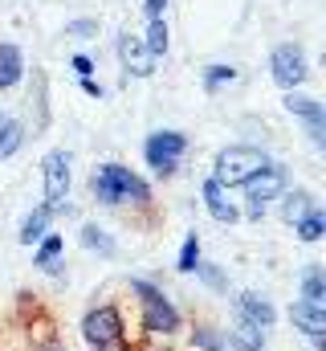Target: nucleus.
<instances>
[{
    "instance_id": "obj_13",
    "label": "nucleus",
    "mask_w": 326,
    "mask_h": 351,
    "mask_svg": "<svg viewBox=\"0 0 326 351\" xmlns=\"http://www.w3.org/2000/svg\"><path fill=\"white\" fill-rule=\"evenodd\" d=\"M225 348L233 351H265V331L249 319H237L233 331H225Z\"/></svg>"
},
{
    "instance_id": "obj_11",
    "label": "nucleus",
    "mask_w": 326,
    "mask_h": 351,
    "mask_svg": "<svg viewBox=\"0 0 326 351\" xmlns=\"http://www.w3.org/2000/svg\"><path fill=\"white\" fill-rule=\"evenodd\" d=\"M237 319H249V323H257L261 331H269V327L277 323V311H273V302H269V298H261V294L244 290V294H237Z\"/></svg>"
},
{
    "instance_id": "obj_12",
    "label": "nucleus",
    "mask_w": 326,
    "mask_h": 351,
    "mask_svg": "<svg viewBox=\"0 0 326 351\" xmlns=\"http://www.w3.org/2000/svg\"><path fill=\"white\" fill-rule=\"evenodd\" d=\"M290 323L302 331V335H310V339H326V306H310V302H294L290 306Z\"/></svg>"
},
{
    "instance_id": "obj_25",
    "label": "nucleus",
    "mask_w": 326,
    "mask_h": 351,
    "mask_svg": "<svg viewBox=\"0 0 326 351\" xmlns=\"http://www.w3.org/2000/svg\"><path fill=\"white\" fill-rule=\"evenodd\" d=\"M196 265H200V237L192 233V237L184 241V250H179V262H175V269H179V274H192Z\"/></svg>"
},
{
    "instance_id": "obj_17",
    "label": "nucleus",
    "mask_w": 326,
    "mask_h": 351,
    "mask_svg": "<svg viewBox=\"0 0 326 351\" xmlns=\"http://www.w3.org/2000/svg\"><path fill=\"white\" fill-rule=\"evenodd\" d=\"M302 302H310V306H326V274H323V265H306V274H302Z\"/></svg>"
},
{
    "instance_id": "obj_29",
    "label": "nucleus",
    "mask_w": 326,
    "mask_h": 351,
    "mask_svg": "<svg viewBox=\"0 0 326 351\" xmlns=\"http://www.w3.org/2000/svg\"><path fill=\"white\" fill-rule=\"evenodd\" d=\"M70 66H74V70H78L82 78H90V74H94V66H90V58H86V53H78V58H74V62H70Z\"/></svg>"
},
{
    "instance_id": "obj_1",
    "label": "nucleus",
    "mask_w": 326,
    "mask_h": 351,
    "mask_svg": "<svg viewBox=\"0 0 326 351\" xmlns=\"http://www.w3.org/2000/svg\"><path fill=\"white\" fill-rule=\"evenodd\" d=\"M90 192L102 204H151V188L123 164H102L90 176Z\"/></svg>"
},
{
    "instance_id": "obj_15",
    "label": "nucleus",
    "mask_w": 326,
    "mask_h": 351,
    "mask_svg": "<svg viewBox=\"0 0 326 351\" xmlns=\"http://www.w3.org/2000/svg\"><path fill=\"white\" fill-rule=\"evenodd\" d=\"M62 254H66V241L58 233H45L41 245H37V254H33V265L45 269V274H58L62 269Z\"/></svg>"
},
{
    "instance_id": "obj_10",
    "label": "nucleus",
    "mask_w": 326,
    "mask_h": 351,
    "mask_svg": "<svg viewBox=\"0 0 326 351\" xmlns=\"http://www.w3.org/2000/svg\"><path fill=\"white\" fill-rule=\"evenodd\" d=\"M118 58H123L127 74H135V78L155 74V58H151V53H147V45H143L139 37H131V33H123V37H118Z\"/></svg>"
},
{
    "instance_id": "obj_8",
    "label": "nucleus",
    "mask_w": 326,
    "mask_h": 351,
    "mask_svg": "<svg viewBox=\"0 0 326 351\" xmlns=\"http://www.w3.org/2000/svg\"><path fill=\"white\" fill-rule=\"evenodd\" d=\"M269 70H273V82L286 90L302 86L306 82V53H302V45H294V41H286V45H277L273 49V58H269Z\"/></svg>"
},
{
    "instance_id": "obj_24",
    "label": "nucleus",
    "mask_w": 326,
    "mask_h": 351,
    "mask_svg": "<svg viewBox=\"0 0 326 351\" xmlns=\"http://www.w3.org/2000/svg\"><path fill=\"white\" fill-rule=\"evenodd\" d=\"M143 45H147V53H151V58L167 53V25H163V16L151 21V29H147V41H143Z\"/></svg>"
},
{
    "instance_id": "obj_26",
    "label": "nucleus",
    "mask_w": 326,
    "mask_h": 351,
    "mask_svg": "<svg viewBox=\"0 0 326 351\" xmlns=\"http://www.w3.org/2000/svg\"><path fill=\"white\" fill-rule=\"evenodd\" d=\"M233 78H237L233 66H208L204 70V90H221L225 82H233Z\"/></svg>"
},
{
    "instance_id": "obj_3",
    "label": "nucleus",
    "mask_w": 326,
    "mask_h": 351,
    "mask_svg": "<svg viewBox=\"0 0 326 351\" xmlns=\"http://www.w3.org/2000/svg\"><path fill=\"white\" fill-rule=\"evenodd\" d=\"M269 168V160H265V152L261 147H225L221 156H216V168H212V180L221 184V188H237L244 180H253L257 172H265Z\"/></svg>"
},
{
    "instance_id": "obj_2",
    "label": "nucleus",
    "mask_w": 326,
    "mask_h": 351,
    "mask_svg": "<svg viewBox=\"0 0 326 351\" xmlns=\"http://www.w3.org/2000/svg\"><path fill=\"white\" fill-rule=\"evenodd\" d=\"M131 294H139V306H143V335L147 339H167V335H175L179 331V311H175V302L163 294L160 286H151V282H143V278H131Z\"/></svg>"
},
{
    "instance_id": "obj_9",
    "label": "nucleus",
    "mask_w": 326,
    "mask_h": 351,
    "mask_svg": "<svg viewBox=\"0 0 326 351\" xmlns=\"http://www.w3.org/2000/svg\"><path fill=\"white\" fill-rule=\"evenodd\" d=\"M286 110L290 114H298L302 123H306V131H310V139H314V147H326V110L318 98H306V94H286Z\"/></svg>"
},
{
    "instance_id": "obj_19",
    "label": "nucleus",
    "mask_w": 326,
    "mask_h": 351,
    "mask_svg": "<svg viewBox=\"0 0 326 351\" xmlns=\"http://www.w3.org/2000/svg\"><path fill=\"white\" fill-rule=\"evenodd\" d=\"M314 208H318V204H314V196H310V192H294V196H286V200H281V217H286L290 225H298V221H302L306 213H314Z\"/></svg>"
},
{
    "instance_id": "obj_20",
    "label": "nucleus",
    "mask_w": 326,
    "mask_h": 351,
    "mask_svg": "<svg viewBox=\"0 0 326 351\" xmlns=\"http://www.w3.org/2000/svg\"><path fill=\"white\" fill-rule=\"evenodd\" d=\"M82 245L86 250H98L102 258H114V241H110V233L102 225H82Z\"/></svg>"
},
{
    "instance_id": "obj_28",
    "label": "nucleus",
    "mask_w": 326,
    "mask_h": 351,
    "mask_svg": "<svg viewBox=\"0 0 326 351\" xmlns=\"http://www.w3.org/2000/svg\"><path fill=\"white\" fill-rule=\"evenodd\" d=\"M66 33H74V37H94V33H98V25H94V21H70V25H66Z\"/></svg>"
},
{
    "instance_id": "obj_23",
    "label": "nucleus",
    "mask_w": 326,
    "mask_h": 351,
    "mask_svg": "<svg viewBox=\"0 0 326 351\" xmlns=\"http://www.w3.org/2000/svg\"><path fill=\"white\" fill-rule=\"evenodd\" d=\"M294 229H298V241H306V245H310V241H318V237L326 233V217L314 208V213H306Z\"/></svg>"
},
{
    "instance_id": "obj_22",
    "label": "nucleus",
    "mask_w": 326,
    "mask_h": 351,
    "mask_svg": "<svg viewBox=\"0 0 326 351\" xmlns=\"http://www.w3.org/2000/svg\"><path fill=\"white\" fill-rule=\"evenodd\" d=\"M192 348H200V351H229V348H225V331H216V327H208V323H200V327L192 331Z\"/></svg>"
},
{
    "instance_id": "obj_30",
    "label": "nucleus",
    "mask_w": 326,
    "mask_h": 351,
    "mask_svg": "<svg viewBox=\"0 0 326 351\" xmlns=\"http://www.w3.org/2000/svg\"><path fill=\"white\" fill-rule=\"evenodd\" d=\"M94 351H131V343H127V335H123V339H110V343H98Z\"/></svg>"
},
{
    "instance_id": "obj_16",
    "label": "nucleus",
    "mask_w": 326,
    "mask_h": 351,
    "mask_svg": "<svg viewBox=\"0 0 326 351\" xmlns=\"http://www.w3.org/2000/svg\"><path fill=\"white\" fill-rule=\"evenodd\" d=\"M49 221H53V213H49L45 204H37V208L25 217V225H21V245H37V241L49 233Z\"/></svg>"
},
{
    "instance_id": "obj_6",
    "label": "nucleus",
    "mask_w": 326,
    "mask_h": 351,
    "mask_svg": "<svg viewBox=\"0 0 326 351\" xmlns=\"http://www.w3.org/2000/svg\"><path fill=\"white\" fill-rule=\"evenodd\" d=\"M286 192V172L281 168H265V172H257L253 180H244V200H249V217L253 221H261L265 217V204L269 200H277Z\"/></svg>"
},
{
    "instance_id": "obj_27",
    "label": "nucleus",
    "mask_w": 326,
    "mask_h": 351,
    "mask_svg": "<svg viewBox=\"0 0 326 351\" xmlns=\"http://www.w3.org/2000/svg\"><path fill=\"white\" fill-rule=\"evenodd\" d=\"M192 274H200V278H204V286H212V290H229V278H225V274H221L216 265L200 262L196 269H192Z\"/></svg>"
},
{
    "instance_id": "obj_7",
    "label": "nucleus",
    "mask_w": 326,
    "mask_h": 351,
    "mask_svg": "<svg viewBox=\"0 0 326 351\" xmlns=\"http://www.w3.org/2000/svg\"><path fill=\"white\" fill-rule=\"evenodd\" d=\"M184 152H188V139H184L179 131H155V135L143 143V156H147V164L155 168V176L175 172V164H179Z\"/></svg>"
},
{
    "instance_id": "obj_18",
    "label": "nucleus",
    "mask_w": 326,
    "mask_h": 351,
    "mask_svg": "<svg viewBox=\"0 0 326 351\" xmlns=\"http://www.w3.org/2000/svg\"><path fill=\"white\" fill-rule=\"evenodd\" d=\"M25 74V62H21V49L16 45H0V90L16 86Z\"/></svg>"
},
{
    "instance_id": "obj_4",
    "label": "nucleus",
    "mask_w": 326,
    "mask_h": 351,
    "mask_svg": "<svg viewBox=\"0 0 326 351\" xmlns=\"http://www.w3.org/2000/svg\"><path fill=\"white\" fill-rule=\"evenodd\" d=\"M41 180H45V208L58 217V213H70L66 196H70V156L62 147H53L45 160H41Z\"/></svg>"
},
{
    "instance_id": "obj_5",
    "label": "nucleus",
    "mask_w": 326,
    "mask_h": 351,
    "mask_svg": "<svg viewBox=\"0 0 326 351\" xmlns=\"http://www.w3.org/2000/svg\"><path fill=\"white\" fill-rule=\"evenodd\" d=\"M123 311L118 306H110V302H102V306H90L86 311V319H82V335H86V343L90 348H98V343H110V339H123Z\"/></svg>"
},
{
    "instance_id": "obj_31",
    "label": "nucleus",
    "mask_w": 326,
    "mask_h": 351,
    "mask_svg": "<svg viewBox=\"0 0 326 351\" xmlns=\"http://www.w3.org/2000/svg\"><path fill=\"white\" fill-rule=\"evenodd\" d=\"M82 90H86V94H90V98H102V86H98V82H94V78H82Z\"/></svg>"
},
{
    "instance_id": "obj_33",
    "label": "nucleus",
    "mask_w": 326,
    "mask_h": 351,
    "mask_svg": "<svg viewBox=\"0 0 326 351\" xmlns=\"http://www.w3.org/2000/svg\"><path fill=\"white\" fill-rule=\"evenodd\" d=\"M131 351H167V348H163V339H147V343H139V348H131Z\"/></svg>"
},
{
    "instance_id": "obj_21",
    "label": "nucleus",
    "mask_w": 326,
    "mask_h": 351,
    "mask_svg": "<svg viewBox=\"0 0 326 351\" xmlns=\"http://www.w3.org/2000/svg\"><path fill=\"white\" fill-rule=\"evenodd\" d=\"M21 139H25V127H21L16 119H4V123H0V160H8V156L21 147Z\"/></svg>"
},
{
    "instance_id": "obj_32",
    "label": "nucleus",
    "mask_w": 326,
    "mask_h": 351,
    "mask_svg": "<svg viewBox=\"0 0 326 351\" xmlns=\"http://www.w3.org/2000/svg\"><path fill=\"white\" fill-rule=\"evenodd\" d=\"M163 4H167V0H147V16H151V21L163 16Z\"/></svg>"
},
{
    "instance_id": "obj_14",
    "label": "nucleus",
    "mask_w": 326,
    "mask_h": 351,
    "mask_svg": "<svg viewBox=\"0 0 326 351\" xmlns=\"http://www.w3.org/2000/svg\"><path fill=\"white\" fill-rule=\"evenodd\" d=\"M204 204H208V213H212V221H221V225H233L241 213H237V204L229 200V192L216 184V180H204Z\"/></svg>"
}]
</instances>
